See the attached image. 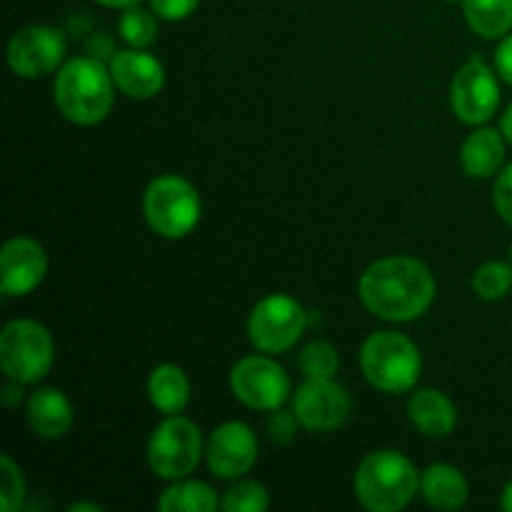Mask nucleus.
Here are the masks:
<instances>
[{"label":"nucleus","mask_w":512,"mask_h":512,"mask_svg":"<svg viewBox=\"0 0 512 512\" xmlns=\"http://www.w3.org/2000/svg\"><path fill=\"white\" fill-rule=\"evenodd\" d=\"M230 390L243 405L253 410L283 408L290 398V378L280 363L265 355L240 358L230 370Z\"/></svg>","instance_id":"nucleus-9"},{"label":"nucleus","mask_w":512,"mask_h":512,"mask_svg":"<svg viewBox=\"0 0 512 512\" xmlns=\"http://www.w3.org/2000/svg\"><path fill=\"white\" fill-rule=\"evenodd\" d=\"M118 33L130 48H150L158 40V15L138 5L123 10L118 20Z\"/></svg>","instance_id":"nucleus-23"},{"label":"nucleus","mask_w":512,"mask_h":512,"mask_svg":"<svg viewBox=\"0 0 512 512\" xmlns=\"http://www.w3.org/2000/svg\"><path fill=\"white\" fill-rule=\"evenodd\" d=\"M500 130H503L505 140H508V143L512 145V103L508 105V108H505L503 118H500Z\"/></svg>","instance_id":"nucleus-33"},{"label":"nucleus","mask_w":512,"mask_h":512,"mask_svg":"<svg viewBox=\"0 0 512 512\" xmlns=\"http://www.w3.org/2000/svg\"><path fill=\"white\" fill-rule=\"evenodd\" d=\"M298 425H300V420L295 413H288V410H283V408L270 410L268 433H270V438H273V443H278V445L290 443V440L295 438V433H298Z\"/></svg>","instance_id":"nucleus-28"},{"label":"nucleus","mask_w":512,"mask_h":512,"mask_svg":"<svg viewBox=\"0 0 512 512\" xmlns=\"http://www.w3.org/2000/svg\"><path fill=\"white\" fill-rule=\"evenodd\" d=\"M355 498L370 512L408 508L420 490V473L400 450H373L355 470Z\"/></svg>","instance_id":"nucleus-3"},{"label":"nucleus","mask_w":512,"mask_h":512,"mask_svg":"<svg viewBox=\"0 0 512 512\" xmlns=\"http://www.w3.org/2000/svg\"><path fill=\"white\" fill-rule=\"evenodd\" d=\"M205 460L215 478L240 480L258 460V435L240 420L218 425L205 445Z\"/></svg>","instance_id":"nucleus-13"},{"label":"nucleus","mask_w":512,"mask_h":512,"mask_svg":"<svg viewBox=\"0 0 512 512\" xmlns=\"http://www.w3.org/2000/svg\"><path fill=\"white\" fill-rule=\"evenodd\" d=\"M150 403L163 415H180L190 403V380L180 365L160 363L148 378Z\"/></svg>","instance_id":"nucleus-20"},{"label":"nucleus","mask_w":512,"mask_h":512,"mask_svg":"<svg viewBox=\"0 0 512 512\" xmlns=\"http://www.w3.org/2000/svg\"><path fill=\"white\" fill-rule=\"evenodd\" d=\"M95 3L105 5V8H118V10H125V8H130V5H138L140 0H95Z\"/></svg>","instance_id":"nucleus-34"},{"label":"nucleus","mask_w":512,"mask_h":512,"mask_svg":"<svg viewBox=\"0 0 512 512\" xmlns=\"http://www.w3.org/2000/svg\"><path fill=\"white\" fill-rule=\"evenodd\" d=\"M308 328V313L295 298L285 293H273L255 303L248 315L250 343L260 353L278 355L293 348Z\"/></svg>","instance_id":"nucleus-8"},{"label":"nucleus","mask_w":512,"mask_h":512,"mask_svg":"<svg viewBox=\"0 0 512 512\" xmlns=\"http://www.w3.org/2000/svg\"><path fill=\"white\" fill-rule=\"evenodd\" d=\"M115 88L133 100H153L165 88V68L145 48L120 50L110 60Z\"/></svg>","instance_id":"nucleus-15"},{"label":"nucleus","mask_w":512,"mask_h":512,"mask_svg":"<svg viewBox=\"0 0 512 512\" xmlns=\"http://www.w3.org/2000/svg\"><path fill=\"white\" fill-rule=\"evenodd\" d=\"M55 108L75 125H98L115 103V80L103 60L78 55L60 65L53 83Z\"/></svg>","instance_id":"nucleus-2"},{"label":"nucleus","mask_w":512,"mask_h":512,"mask_svg":"<svg viewBox=\"0 0 512 512\" xmlns=\"http://www.w3.org/2000/svg\"><path fill=\"white\" fill-rule=\"evenodd\" d=\"M450 105L465 125H485L500 108L498 75L483 60L465 63L450 85Z\"/></svg>","instance_id":"nucleus-12"},{"label":"nucleus","mask_w":512,"mask_h":512,"mask_svg":"<svg viewBox=\"0 0 512 512\" xmlns=\"http://www.w3.org/2000/svg\"><path fill=\"white\" fill-rule=\"evenodd\" d=\"M48 273L45 248L33 238H10L0 253V290L5 298H23L33 293Z\"/></svg>","instance_id":"nucleus-14"},{"label":"nucleus","mask_w":512,"mask_h":512,"mask_svg":"<svg viewBox=\"0 0 512 512\" xmlns=\"http://www.w3.org/2000/svg\"><path fill=\"white\" fill-rule=\"evenodd\" d=\"M203 453V433L183 415H165L148 440V465L163 480L188 478L198 468Z\"/></svg>","instance_id":"nucleus-7"},{"label":"nucleus","mask_w":512,"mask_h":512,"mask_svg":"<svg viewBox=\"0 0 512 512\" xmlns=\"http://www.w3.org/2000/svg\"><path fill=\"white\" fill-rule=\"evenodd\" d=\"M510 265H512V245H510Z\"/></svg>","instance_id":"nucleus-37"},{"label":"nucleus","mask_w":512,"mask_h":512,"mask_svg":"<svg viewBox=\"0 0 512 512\" xmlns=\"http://www.w3.org/2000/svg\"><path fill=\"white\" fill-rule=\"evenodd\" d=\"M293 413L300 428L310 433H330L343 428L353 415V398L333 378H308L293 395Z\"/></svg>","instance_id":"nucleus-10"},{"label":"nucleus","mask_w":512,"mask_h":512,"mask_svg":"<svg viewBox=\"0 0 512 512\" xmlns=\"http://www.w3.org/2000/svg\"><path fill=\"white\" fill-rule=\"evenodd\" d=\"M200 0H150V8L160 20L178 23V20L190 18L198 10Z\"/></svg>","instance_id":"nucleus-30"},{"label":"nucleus","mask_w":512,"mask_h":512,"mask_svg":"<svg viewBox=\"0 0 512 512\" xmlns=\"http://www.w3.org/2000/svg\"><path fill=\"white\" fill-rule=\"evenodd\" d=\"M450 3H458V0H450ZM460 3H463V0H460Z\"/></svg>","instance_id":"nucleus-38"},{"label":"nucleus","mask_w":512,"mask_h":512,"mask_svg":"<svg viewBox=\"0 0 512 512\" xmlns=\"http://www.w3.org/2000/svg\"><path fill=\"white\" fill-rule=\"evenodd\" d=\"M220 508L228 512H265L270 508V495L265 485L255 480H240L223 495Z\"/></svg>","instance_id":"nucleus-26"},{"label":"nucleus","mask_w":512,"mask_h":512,"mask_svg":"<svg viewBox=\"0 0 512 512\" xmlns=\"http://www.w3.org/2000/svg\"><path fill=\"white\" fill-rule=\"evenodd\" d=\"M360 370L365 380L380 393H410L423 373L420 350L408 335L395 330H378L360 348Z\"/></svg>","instance_id":"nucleus-4"},{"label":"nucleus","mask_w":512,"mask_h":512,"mask_svg":"<svg viewBox=\"0 0 512 512\" xmlns=\"http://www.w3.org/2000/svg\"><path fill=\"white\" fill-rule=\"evenodd\" d=\"M65 35L50 25H28L10 38L5 58L18 78L40 80L58 73L65 58Z\"/></svg>","instance_id":"nucleus-11"},{"label":"nucleus","mask_w":512,"mask_h":512,"mask_svg":"<svg viewBox=\"0 0 512 512\" xmlns=\"http://www.w3.org/2000/svg\"><path fill=\"white\" fill-rule=\"evenodd\" d=\"M218 508V493L200 480H175L158 500L160 512H213Z\"/></svg>","instance_id":"nucleus-22"},{"label":"nucleus","mask_w":512,"mask_h":512,"mask_svg":"<svg viewBox=\"0 0 512 512\" xmlns=\"http://www.w3.org/2000/svg\"><path fill=\"white\" fill-rule=\"evenodd\" d=\"M493 205L500 218L512 225V163L505 170H500V175L495 178Z\"/></svg>","instance_id":"nucleus-29"},{"label":"nucleus","mask_w":512,"mask_h":512,"mask_svg":"<svg viewBox=\"0 0 512 512\" xmlns=\"http://www.w3.org/2000/svg\"><path fill=\"white\" fill-rule=\"evenodd\" d=\"M298 365L305 378H335L340 368V353L328 340H313L303 348Z\"/></svg>","instance_id":"nucleus-25"},{"label":"nucleus","mask_w":512,"mask_h":512,"mask_svg":"<svg viewBox=\"0 0 512 512\" xmlns=\"http://www.w3.org/2000/svg\"><path fill=\"white\" fill-rule=\"evenodd\" d=\"M408 415L415 428L428 438H448L458 425L453 400L435 388H420L410 395Z\"/></svg>","instance_id":"nucleus-17"},{"label":"nucleus","mask_w":512,"mask_h":512,"mask_svg":"<svg viewBox=\"0 0 512 512\" xmlns=\"http://www.w3.org/2000/svg\"><path fill=\"white\" fill-rule=\"evenodd\" d=\"M500 505H503L505 512H512V480H510L508 485H505L503 498H500Z\"/></svg>","instance_id":"nucleus-36"},{"label":"nucleus","mask_w":512,"mask_h":512,"mask_svg":"<svg viewBox=\"0 0 512 512\" xmlns=\"http://www.w3.org/2000/svg\"><path fill=\"white\" fill-rule=\"evenodd\" d=\"M143 213L153 233L160 238L180 240L198 228L203 218V200L195 185L180 175H158L145 188Z\"/></svg>","instance_id":"nucleus-5"},{"label":"nucleus","mask_w":512,"mask_h":512,"mask_svg":"<svg viewBox=\"0 0 512 512\" xmlns=\"http://www.w3.org/2000/svg\"><path fill=\"white\" fill-rule=\"evenodd\" d=\"M365 308L388 323H410L428 313L435 300V278L428 265L408 255L375 260L358 283Z\"/></svg>","instance_id":"nucleus-1"},{"label":"nucleus","mask_w":512,"mask_h":512,"mask_svg":"<svg viewBox=\"0 0 512 512\" xmlns=\"http://www.w3.org/2000/svg\"><path fill=\"white\" fill-rule=\"evenodd\" d=\"M503 130L478 128L465 138L460 148V165L470 178H493L505 160Z\"/></svg>","instance_id":"nucleus-19"},{"label":"nucleus","mask_w":512,"mask_h":512,"mask_svg":"<svg viewBox=\"0 0 512 512\" xmlns=\"http://www.w3.org/2000/svg\"><path fill=\"white\" fill-rule=\"evenodd\" d=\"M0 400H3L5 408H15V405L23 400V383H18V380H10V383L3 388V393H0Z\"/></svg>","instance_id":"nucleus-32"},{"label":"nucleus","mask_w":512,"mask_h":512,"mask_svg":"<svg viewBox=\"0 0 512 512\" xmlns=\"http://www.w3.org/2000/svg\"><path fill=\"white\" fill-rule=\"evenodd\" d=\"M25 478L20 465L10 455H0V510L15 512L23 508Z\"/></svg>","instance_id":"nucleus-27"},{"label":"nucleus","mask_w":512,"mask_h":512,"mask_svg":"<svg viewBox=\"0 0 512 512\" xmlns=\"http://www.w3.org/2000/svg\"><path fill=\"white\" fill-rule=\"evenodd\" d=\"M495 68H498L500 78L512 85V33L505 35L495 50Z\"/></svg>","instance_id":"nucleus-31"},{"label":"nucleus","mask_w":512,"mask_h":512,"mask_svg":"<svg viewBox=\"0 0 512 512\" xmlns=\"http://www.w3.org/2000/svg\"><path fill=\"white\" fill-rule=\"evenodd\" d=\"M473 290L480 300H503L512 290V265L500 260L483 263L473 275Z\"/></svg>","instance_id":"nucleus-24"},{"label":"nucleus","mask_w":512,"mask_h":512,"mask_svg":"<svg viewBox=\"0 0 512 512\" xmlns=\"http://www.w3.org/2000/svg\"><path fill=\"white\" fill-rule=\"evenodd\" d=\"M25 415L30 430L45 440H60L73 428V405L65 393L55 388H40L30 393Z\"/></svg>","instance_id":"nucleus-16"},{"label":"nucleus","mask_w":512,"mask_h":512,"mask_svg":"<svg viewBox=\"0 0 512 512\" xmlns=\"http://www.w3.org/2000/svg\"><path fill=\"white\" fill-rule=\"evenodd\" d=\"M463 10L480 38H505L512 30V0H463Z\"/></svg>","instance_id":"nucleus-21"},{"label":"nucleus","mask_w":512,"mask_h":512,"mask_svg":"<svg viewBox=\"0 0 512 512\" xmlns=\"http://www.w3.org/2000/svg\"><path fill=\"white\" fill-rule=\"evenodd\" d=\"M68 512H103V508L95 503H73L68 508Z\"/></svg>","instance_id":"nucleus-35"},{"label":"nucleus","mask_w":512,"mask_h":512,"mask_svg":"<svg viewBox=\"0 0 512 512\" xmlns=\"http://www.w3.org/2000/svg\"><path fill=\"white\" fill-rule=\"evenodd\" d=\"M55 363L53 335L38 320H10L0 333V368L8 380L40 383Z\"/></svg>","instance_id":"nucleus-6"},{"label":"nucleus","mask_w":512,"mask_h":512,"mask_svg":"<svg viewBox=\"0 0 512 512\" xmlns=\"http://www.w3.org/2000/svg\"><path fill=\"white\" fill-rule=\"evenodd\" d=\"M420 493L433 510H460L468 503L470 485L455 465L433 463L420 475Z\"/></svg>","instance_id":"nucleus-18"}]
</instances>
